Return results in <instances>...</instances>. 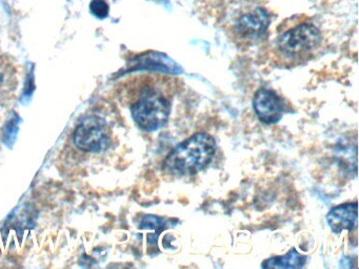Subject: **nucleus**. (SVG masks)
<instances>
[{"label": "nucleus", "instance_id": "obj_1", "mask_svg": "<svg viewBox=\"0 0 359 269\" xmlns=\"http://www.w3.org/2000/svg\"><path fill=\"white\" fill-rule=\"evenodd\" d=\"M165 75H144L136 81L137 95L130 109L138 127L146 132L163 127L169 120L177 79Z\"/></svg>", "mask_w": 359, "mask_h": 269}, {"label": "nucleus", "instance_id": "obj_2", "mask_svg": "<svg viewBox=\"0 0 359 269\" xmlns=\"http://www.w3.org/2000/svg\"><path fill=\"white\" fill-rule=\"evenodd\" d=\"M323 43L320 29L312 22L302 21L279 34L273 53L277 64L296 67L312 59Z\"/></svg>", "mask_w": 359, "mask_h": 269}, {"label": "nucleus", "instance_id": "obj_3", "mask_svg": "<svg viewBox=\"0 0 359 269\" xmlns=\"http://www.w3.org/2000/svg\"><path fill=\"white\" fill-rule=\"evenodd\" d=\"M215 153V139L207 132H197L168 153L163 170L172 176H192L207 167Z\"/></svg>", "mask_w": 359, "mask_h": 269}, {"label": "nucleus", "instance_id": "obj_4", "mask_svg": "<svg viewBox=\"0 0 359 269\" xmlns=\"http://www.w3.org/2000/svg\"><path fill=\"white\" fill-rule=\"evenodd\" d=\"M270 18L262 8H253L243 13L233 23V40L241 46H249L259 41L268 29Z\"/></svg>", "mask_w": 359, "mask_h": 269}, {"label": "nucleus", "instance_id": "obj_5", "mask_svg": "<svg viewBox=\"0 0 359 269\" xmlns=\"http://www.w3.org/2000/svg\"><path fill=\"white\" fill-rule=\"evenodd\" d=\"M73 140L81 151L100 153L108 149L110 145L108 125L100 118H86L75 130Z\"/></svg>", "mask_w": 359, "mask_h": 269}, {"label": "nucleus", "instance_id": "obj_6", "mask_svg": "<svg viewBox=\"0 0 359 269\" xmlns=\"http://www.w3.org/2000/svg\"><path fill=\"white\" fill-rule=\"evenodd\" d=\"M253 109L258 119L264 124H275L283 118V98L268 88H259L253 97Z\"/></svg>", "mask_w": 359, "mask_h": 269}, {"label": "nucleus", "instance_id": "obj_7", "mask_svg": "<svg viewBox=\"0 0 359 269\" xmlns=\"http://www.w3.org/2000/svg\"><path fill=\"white\" fill-rule=\"evenodd\" d=\"M130 71L149 69V71H161L168 75H180L182 73V67L168 55L163 53L149 52L140 55L134 59L130 64Z\"/></svg>", "mask_w": 359, "mask_h": 269}, {"label": "nucleus", "instance_id": "obj_8", "mask_svg": "<svg viewBox=\"0 0 359 269\" xmlns=\"http://www.w3.org/2000/svg\"><path fill=\"white\" fill-rule=\"evenodd\" d=\"M357 202L340 204L332 208L327 216V224L332 231L340 233L344 230H352L357 227Z\"/></svg>", "mask_w": 359, "mask_h": 269}, {"label": "nucleus", "instance_id": "obj_9", "mask_svg": "<svg viewBox=\"0 0 359 269\" xmlns=\"http://www.w3.org/2000/svg\"><path fill=\"white\" fill-rule=\"evenodd\" d=\"M306 262V256L292 248L285 256H274L262 263V268H302Z\"/></svg>", "mask_w": 359, "mask_h": 269}, {"label": "nucleus", "instance_id": "obj_10", "mask_svg": "<svg viewBox=\"0 0 359 269\" xmlns=\"http://www.w3.org/2000/svg\"><path fill=\"white\" fill-rule=\"evenodd\" d=\"M168 223L169 221L159 216H154V214H147L140 223V228L142 229H155V233L157 235H161L163 230L168 228Z\"/></svg>", "mask_w": 359, "mask_h": 269}, {"label": "nucleus", "instance_id": "obj_11", "mask_svg": "<svg viewBox=\"0 0 359 269\" xmlns=\"http://www.w3.org/2000/svg\"><path fill=\"white\" fill-rule=\"evenodd\" d=\"M18 125H20V117H18V115H15L13 119L10 120V121L6 124L5 128H4L3 140L8 146H12L13 143L15 142L18 128H20Z\"/></svg>", "mask_w": 359, "mask_h": 269}, {"label": "nucleus", "instance_id": "obj_12", "mask_svg": "<svg viewBox=\"0 0 359 269\" xmlns=\"http://www.w3.org/2000/svg\"><path fill=\"white\" fill-rule=\"evenodd\" d=\"M92 12L100 17V18H104L108 15L109 6L106 2L102 0H94L91 4Z\"/></svg>", "mask_w": 359, "mask_h": 269}, {"label": "nucleus", "instance_id": "obj_13", "mask_svg": "<svg viewBox=\"0 0 359 269\" xmlns=\"http://www.w3.org/2000/svg\"><path fill=\"white\" fill-rule=\"evenodd\" d=\"M4 78H5V76H4L3 71H0V86H1V83H3Z\"/></svg>", "mask_w": 359, "mask_h": 269}]
</instances>
